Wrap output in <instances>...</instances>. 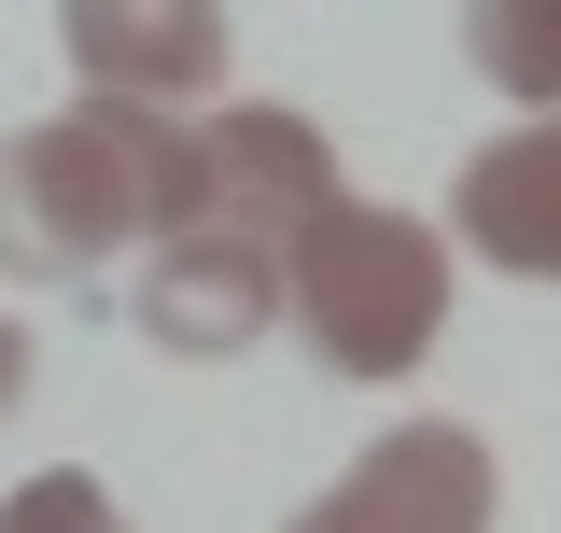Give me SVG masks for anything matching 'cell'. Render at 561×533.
Returning <instances> with one entry per match:
<instances>
[{
  "mask_svg": "<svg viewBox=\"0 0 561 533\" xmlns=\"http://www.w3.org/2000/svg\"><path fill=\"white\" fill-rule=\"evenodd\" d=\"M57 43H70V70H84V99L169 113V99H197L210 70H225V14H210V0H70Z\"/></svg>",
  "mask_w": 561,
  "mask_h": 533,
  "instance_id": "8992f818",
  "label": "cell"
},
{
  "mask_svg": "<svg viewBox=\"0 0 561 533\" xmlns=\"http://www.w3.org/2000/svg\"><path fill=\"white\" fill-rule=\"evenodd\" d=\"M280 324L309 337L337 379H408L435 351V324H449V239L421 211L323 197L280 239Z\"/></svg>",
  "mask_w": 561,
  "mask_h": 533,
  "instance_id": "7a4b0ae2",
  "label": "cell"
},
{
  "mask_svg": "<svg viewBox=\"0 0 561 533\" xmlns=\"http://www.w3.org/2000/svg\"><path fill=\"white\" fill-rule=\"evenodd\" d=\"M295 533H491V450L463 421H393Z\"/></svg>",
  "mask_w": 561,
  "mask_h": 533,
  "instance_id": "277c9868",
  "label": "cell"
},
{
  "mask_svg": "<svg viewBox=\"0 0 561 533\" xmlns=\"http://www.w3.org/2000/svg\"><path fill=\"white\" fill-rule=\"evenodd\" d=\"M0 533H127V506H113L99 477L43 464V477H14V491H0Z\"/></svg>",
  "mask_w": 561,
  "mask_h": 533,
  "instance_id": "ba28073f",
  "label": "cell"
},
{
  "mask_svg": "<svg viewBox=\"0 0 561 533\" xmlns=\"http://www.w3.org/2000/svg\"><path fill=\"white\" fill-rule=\"evenodd\" d=\"M449 225H463L505 281H548V266H561V140L519 127V140H491V155H463Z\"/></svg>",
  "mask_w": 561,
  "mask_h": 533,
  "instance_id": "52a82bcc",
  "label": "cell"
},
{
  "mask_svg": "<svg viewBox=\"0 0 561 533\" xmlns=\"http://www.w3.org/2000/svg\"><path fill=\"white\" fill-rule=\"evenodd\" d=\"M197 225V127L84 99L57 127L0 140V281H84Z\"/></svg>",
  "mask_w": 561,
  "mask_h": 533,
  "instance_id": "6da1fadb",
  "label": "cell"
},
{
  "mask_svg": "<svg viewBox=\"0 0 561 533\" xmlns=\"http://www.w3.org/2000/svg\"><path fill=\"white\" fill-rule=\"evenodd\" d=\"M323 197H337V155H323V127H309V113L239 99V113H210V127H197V225H210V239L280 253Z\"/></svg>",
  "mask_w": 561,
  "mask_h": 533,
  "instance_id": "3957f363",
  "label": "cell"
},
{
  "mask_svg": "<svg viewBox=\"0 0 561 533\" xmlns=\"http://www.w3.org/2000/svg\"><path fill=\"white\" fill-rule=\"evenodd\" d=\"M463 43H478V70H491V84H519V99H548V70H561V29L534 14V0H519V14L491 0V14L463 29Z\"/></svg>",
  "mask_w": 561,
  "mask_h": 533,
  "instance_id": "9c48e42d",
  "label": "cell"
},
{
  "mask_svg": "<svg viewBox=\"0 0 561 533\" xmlns=\"http://www.w3.org/2000/svg\"><path fill=\"white\" fill-rule=\"evenodd\" d=\"M28 407V324H0V421Z\"/></svg>",
  "mask_w": 561,
  "mask_h": 533,
  "instance_id": "30bf717a",
  "label": "cell"
},
{
  "mask_svg": "<svg viewBox=\"0 0 561 533\" xmlns=\"http://www.w3.org/2000/svg\"><path fill=\"white\" fill-rule=\"evenodd\" d=\"M127 309H140V337H154V351L225 365V351H253V337L280 324V253L183 225V239H154V253H140V295H127Z\"/></svg>",
  "mask_w": 561,
  "mask_h": 533,
  "instance_id": "5b68a950",
  "label": "cell"
}]
</instances>
